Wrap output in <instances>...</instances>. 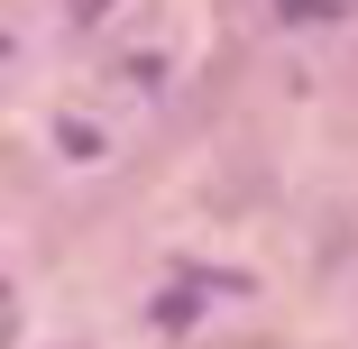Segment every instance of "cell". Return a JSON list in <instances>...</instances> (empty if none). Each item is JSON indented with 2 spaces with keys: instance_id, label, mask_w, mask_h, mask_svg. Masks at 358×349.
Segmentation results:
<instances>
[]
</instances>
